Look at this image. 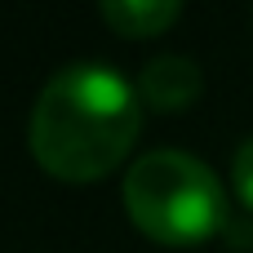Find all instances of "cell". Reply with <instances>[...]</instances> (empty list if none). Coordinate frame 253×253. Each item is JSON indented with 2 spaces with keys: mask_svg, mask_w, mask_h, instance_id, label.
<instances>
[{
  "mask_svg": "<svg viewBox=\"0 0 253 253\" xmlns=\"http://www.w3.org/2000/svg\"><path fill=\"white\" fill-rule=\"evenodd\" d=\"M231 187H236V200L245 205V213L253 218V133L231 156Z\"/></svg>",
  "mask_w": 253,
  "mask_h": 253,
  "instance_id": "obj_5",
  "label": "cell"
},
{
  "mask_svg": "<svg viewBox=\"0 0 253 253\" xmlns=\"http://www.w3.org/2000/svg\"><path fill=\"white\" fill-rule=\"evenodd\" d=\"M182 4L178 0H102V18L111 31L120 36H133V40H147V36H160L178 22Z\"/></svg>",
  "mask_w": 253,
  "mask_h": 253,
  "instance_id": "obj_4",
  "label": "cell"
},
{
  "mask_svg": "<svg viewBox=\"0 0 253 253\" xmlns=\"http://www.w3.org/2000/svg\"><path fill=\"white\" fill-rule=\"evenodd\" d=\"M125 209L142 236L169 249L205 245L231 222L218 173L187 151H147L125 173Z\"/></svg>",
  "mask_w": 253,
  "mask_h": 253,
  "instance_id": "obj_2",
  "label": "cell"
},
{
  "mask_svg": "<svg viewBox=\"0 0 253 253\" xmlns=\"http://www.w3.org/2000/svg\"><path fill=\"white\" fill-rule=\"evenodd\" d=\"M222 236H227V240H231L236 249H245V245H249V240H253V218H249V213H245V218H231Z\"/></svg>",
  "mask_w": 253,
  "mask_h": 253,
  "instance_id": "obj_6",
  "label": "cell"
},
{
  "mask_svg": "<svg viewBox=\"0 0 253 253\" xmlns=\"http://www.w3.org/2000/svg\"><path fill=\"white\" fill-rule=\"evenodd\" d=\"M200 93H205V76L187 53H160L138 71V98L151 111H165V116L187 111Z\"/></svg>",
  "mask_w": 253,
  "mask_h": 253,
  "instance_id": "obj_3",
  "label": "cell"
},
{
  "mask_svg": "<svg viewBox=\"0 0 253 253\" xmlns=\"http://www.w3.org/2000/svg\"><path fill=\"white\" fill-rule=\"evenodd\" d=\"M142 129V98L111 62L58 67L31 107V151L62 182L107 178Z\"/></svg>",
  "mask_w": 253,
  "mask_h": 253,
  "instance_id": "obj_1",
  "label": "cell"
}]
</instances>
